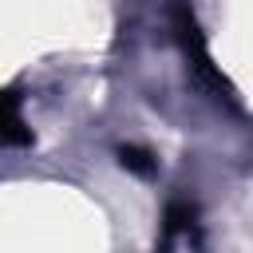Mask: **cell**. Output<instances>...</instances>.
<instances>
[{
  "instance_id": "6da1fadb",
  "label": "cell",
  "mask_w": 253,
  "mask_h": 253,
  "mask_svg": "<svg viewBox=\"0 0 253 253\" xmlns=\"http://www.w3.org/2000/svg\"><path fill=\"white\" fill-rule=\"evenodd\" d=\"M24 142H32V130L20 115V95L0 91V146H24Z\"/></svg>"
},
{
  "instance_id": "7a4b0ae2",
  "label": "cell",
  "mask_w": 253,
  "mask_h": 253,
  "mask_svg": "<svg viewBox=\"0 0 253 253\" xmlns=\"http://www.w3.org/2000/svg\"><path fill=\"white\" fill-rule=\"evenodd\" d=\"M119 158H123V166H130V170H138V174H142V170H150L146 154H142V150H134V146H123V150H119Z\"/></svg>"
}]
</instances>
